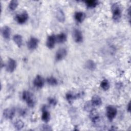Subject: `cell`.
I'll return each mask as SVG.
<instances>
[{
    "label": "cell",
    "instance_id": "cell-1",
    "mask_svg": "<svg viewBox=\"0 0 131 131\" xmlns=\"http://www.w3.org/2000/svg\"><path fill=\"white\" fill-rule=\"evenodd\" d=\"M22 98L25 100L27 105L30 107H33L36 104V98L33 94L27 91L23 92L22 94Z\"/></svg>",
    "mask_w": 131,
    "mask_h": 131
},
{
    "label": "cell",
    "instance_id": "cell-2",
    "mask_svg": "<svg viewBox=\"0 0 131 131\" xmlns=\"http://www.w3.org/2000/svg\"><path fill=\"white\" fill-rule=\"evenodd\" d=\"M113 19L115 21H119L121 17V10L118 4L114 3L112 6Z\"/></svg>",
    "mask_w": 131,
    "mask_h": 131
},
{
    "label": "cell",
    "instance_id": "cell-3",
    "mask_svg": "<svg viewBox=\"0 0 131 131\" xmlns=\"http://www.w3.org/2000/svg\"><path fill=\"white\" fill-rule=\"evenodd\" d=\"M117 113V108L113 105H108L106 108V115L108 119L112 121L116 117Z\"/></svg>",
    "mask_w": 131,
    "mask_h": 131
},
{
    "label": "cell",
    "instance_id": "cell-4",
    "mask_svg": "<svg viewBox=\"0 0 131 131\" xmlns=\"http://www.w3.org/2000/svg\"><path fill=\"white\" fill-rule=\"evenodd\" d=\"M16 67V61L12 58H9L6 64V71L9 73H12L15 70Z\"/></svg>",
    "mask_w": 131,
    "mask_h": 131
},
{
    "label": "cell",
    "instance_id": "cell-5",
    "mask_svg": "<svg viewBox=\"0 0 131 131\" xmlns=\"http://www.w3.org/2000/svg\"><path fill=\"white\" fill-rule=\"evenodd\" d=\"M29 16L27 12L24 11L21 13L18 14L16 15L15 19L18 24H24L28 19Z\"/></svg>",
    "mask_w": 131,
    "mask_h": 131
},
{
    "label": "cell",
    "instance_id": "cell-6",
    "mask_svg": "<svg viewBox=\"0 0 131 131\" xmlns=\"http://www.w3.org/2000/svg\"><path fill=\"white\" fill-rule=\"evenodd\" d=\"M39 40L37 38L32 37L30 38L27 42V47L29 50H34L35 49L38 44Z\"/></svg>",
    "mask_w": 131,
    "mask_h": 131
},
{
    "label": "cell",
    "instance_id": "cell-7",
    "mask_svg": "<svg viewBox=\"0 0 131 131\" xmlns=\"http://www.w3.org/2000/svg\"><path fill=\"white\" fill-rule=\"evenodd\" d=\"M15 110L14 108H7L4 110L3 111V116L4 117L8 119H12L15 115Z\"/></svg>",
    "mask_w": 131,
    "mask_h": 131
},
{
    "label": "cell",
    "instance_id": "cell-8",
    "mask_svg": "<svg viewBox=\"0 0 131 131\" xmlns=\"http://www.w3.org/2000/svg\"><path fill=\"white\" fill-rule=\"evenodd\" d=\"M73 36L74 41L77 43H80L83 41V36L81 31L77 29L73 30Z\"/></svg>",
    "mask_w": 131,
    "mask_h": 131
},
{
    "label": "cell",
    "instance_id": "cell-9",
    "mask_svg": "<svg viewBox=\"0 0 131 131\" xmlns=\"http://www.w3.org/2000/svg\"><path fill=\"white\" fill-rule=\"evenodd\" d=\"M67 51L66 49H59L56 53L55 59L56 61H60L62 60L67 55Z\"/></svg>",
    "mask_w": 131,
    "mask_h": 131
},
{
    "label": "cell",
    "instance_id": "cell-10",
    "mask_svg": "<svg viewBox=\"0 0 131 131\" xmlns=\"http://www.w3.org/2000/svg\"><path fill=\"white\" fill-rule=\"evenodd\" d=\"M45 83V80L42 77L38 75L36 76L33 81V84L38 88H41Z\"/></svg>",
    "mask_w": 131,
    "mask_h": 131
},
{
    "label": "cell",
    "instance_id": "cell-11",
    "mask_svg": "<svg viewBox=\"0 0 131 131\" xmlns=\"http://www.w3.org/2000/svg\"><path fill=\"white\" fill-rule=\"evenodd\" d=\"M56 41V36L54 34H52L51 35H49L48 37L46 45L48 48L52 49L54 47V45Z\"/></svg>",
    "mask_w": 131,
    "mask_h": 131
},
{
    "label": "cell",
    "instance_id": "cell-12",
    "mask_svg": "<svg viewBox=\"0 0 131 131\" xmlns=\"http://www.w3.org/2000/svg\"><path fill=\"white\" fill-rule=\"evenodd\" d=\"M42 116L41 119L45 122H48L50 119V113L47 111V107L46 105H44L42 107Z\"/></svg>",
    "mask_w": 131,
    "mask_h": 131
},
{
    "label": "cell",
    "instance_id": "cell-13",
    "mask_svg": "<svg viewBox=\"0 0 131 131\" xmlns=\"http://www.w3.org/2000/svg\"><path fill=\"white\" fill-rule=\"evenodd\" d=\"M90 112V118L91 121L94 123L98 122L100 118L98 113L95 110H94V108Z\"/></svg>",
    "mask_w": 131,
    "mask_h": 131
},
{
    "label": "cell",
    "instance_id": "cell-14",
    "mask_svg": "<svg viewBox=\"0 0 131 131\" xmlns=\"http://www.w3.org/2000/svg\"><path fill=\"white\" fill-rule=\"evenodd\" d=\"M2 34L3 36L6 39H9L10 37L11 29L9 27L5 26L2 29Z\"/></svg>",
    "mask_w": 131,
    "mask_h": 131
},
{
    "label": "cell",
    "instance_id": "cell-15",
    "mask_svg": "<svg viewBox=\"0 0 131 131\" xmlns=\"http://www.w3.org/2000/svg\"><path fill=\"white\" fill-rule=\"evenodd\" d=\"M91 102L93 105L95 106H99L102 104L101 99L98 95H94L92 97Z\"/></svg>",
    "mask_w": 131,
    "mask_h": 131
},
{
    "label": "cell",
    "instance_id": "cell-16",
    "mask_svg": "<svg viewBox=\"0 0 131 131\" xmlns=\"http://www.w3.org/2000/svg\"><path fill=\"white\" fill-rule=\"evenodd\" d=\"M85 17V14L82 12H76L74 14L75 20L78 23H82Z\"/></svg>",
    "mask_w": 131,
    "mask_h": 131
},
{
    "label": "cell",
    "instance_id": "cell-17",
    "mask_svg": "<svg viewBox=\"0 0 131 131\" xmlns=\"http://www.w3.org/2000/svg\"><path fill=\"white\" fill-rule=\"evenodd\" d=\"M56 18L60 23H63L65 20V15L63 11L60 9H58L56 13Z\"/></svg>",
    "mask_w": 131,
    "mask_h": 131
},
{
    "label": "cell",
    "instance_id": "cell-18",
    "mask_svg": "<svg viewBox=\"0 0 131 131\" xmlns=\"http://www.w3.org/2000/svg\"><path fill=\"white\" fill-rule=\"evenodd\" d=\"M13 40L16 45L18 47H20L23 44V38L22 36L19 34H16L13 36Z\"/></svg>",
    "mask_w": 131,
    "mask_h": 131
},
{
    "label": "cell",
    "instance_id": "cell-19",
    "mask_svg": "<svg viewBox=\"0 0 131 131\" xmlns=\"http://www.w3.org/2000/svg\"><path fill=\"white\" fill-rule=\"evenodd\" d=\"M85 66L86 69L90 70H94L96 68V64L95 62L92 60H89L86 61Z\"/></svg>",
    "mask_w": 131,
    "mask_h": 131
},
{
    "label": "cell",
    "instance_id": "cell-20",
    "mask_svg": "<svg viewBox=\"0 0 131 131\" xmlns=\"http://www.w3.org/2000/svg\"><path fill=\"white\" fill-rule=\"evenodd\" d=\"M56 40L58 43H63L67 40V36L63 33H61L56 36Z\"/></svg>",
    "mask_w": 131,
    "mask_h": 131
},
{
    "label": "cell",
    "instance_id": "cell-21",
    "mask_svg": "<svg viewBox=\"0 0 131 131\" xmlns=\"http://www.w3.org/2000/svg\"><path fill=\"white\" fill-rule=\"evenodd\" d=\"M85 3L88 8H93L96 7L98 5V1L96 0H89L86 1Z\"/></svg>",
    "mask_w": 131,
    "mask_h": 131
},
{
    "label": "cell",
    "instance_id": "cell-22",
    "mask_svg": "<svg viewBox=\"0 0 131 131\" xmlns=\"http://www.w3.org/2000/svg\"><path fill=\"white\" fill-rule=\"evenodd\" d=\"M79 96V94H77L76 95H73L71 92H68L66 95V97L67 100L69 102V103H71L74 99L77 98Z\"/></svg>",
    "mask_w": 131,
    "mask_h": 131
},
{
    "label": "cell",
    "instance_id": "cell-23",
    "mask_svg": "<svg viewBox=\"0 0 131 131\" xmlns=\"http://www.w3.org/2000/svg\"><path fill=\"white\" fill-rule=\"evenodd\" d=\"M100 86L104 91H106L110 88V83L107 79H103L100 83Z\"/></svg>",
    "mask_w": 131,
    "mask_h": 131
},
{
    "label": "cell",
    "instance_id": "cell-24",
    "mask_svg": "<svg viewBox=\"0 0 131 131\" xmlns=\"http://www.w3.org/2000/svg\"><path fill=\"white\" fill-rule=\"evenodd\" d=\"M47 81L48 83L51 85H56L58 83L57 80L53 76H51L47 79Z\"/></svg>",
    "mask_w": 131,
    "mask_h": 131
},
{
    "label": "cell",
    "instance_id": "cell-25",
    "mask_svg": "<svg viewBox=\"0 0 131 131\" xmlns=\"http://www.w3.org/2000/svg\"><path fill=\"white\" fill-rule=\"evenodd\" d=\"M14 126L16 129L20 130L23 128L24 126V123L21 120H17L14 122Z\"/></svg>",
    "mask_w": 131,
    "mask_h": 131
},
{
    "label": "cell",
    "instance_id": "cell-26",
    "mask_svg": "<svg viewBox=\"0 0 131 131\" xmlns=\"http://www.w3.org/2000/svg\"><path fill=\"white\" fill-rule=\"evenodd\" d=\"M18 5V2L16 0L11 1L9 5V8L11 10H14Z\"/></svg>",
    "mask_w": 131,
    "mask_h": 131
},
{
    "label": "cell",
    "instance_id": "cell-27",
    "mask_svg": "<svg viewBox=\"0 0 131 131\" xmlns=\"http://www.w3.org/2000/svg\"><path fill=\"white\" fill-rule=\"evenodd\" d=\"M93 106H94L93 105V104L92 103L91 101V102H87L84 104V110H85L86 111L90 112L92 110L94 109Z\"/></svg>",
    "mask_w": 131,
    "mask_h": 131
},
{
    "label": "cell",
    "instance_id": "cell-28",
    "mask_svg": "<svg viewBox=\"0 0 131 131\" xmlns=\"http://www.w3.org/2000/svg\"><path fill=\"white\" fill-rule=\"evenodd\" d=\"M48 101L49 103L53 106H55L57 104V101L56 99L55 98H53V97L48 98Z\"/></svg>",
    "mask_w": 131,
    "mask_h": 131
},
{
    "label": "cell",
    "instance_id": "cell-29",
    "mask_svg": "<svg viewBox=\"0 0 131 131\" xmlns=\"http://www.w3.org/2000/svg\"><path fill=\"white\" fill-rule=\"evenodd\" d=\"M42 129L43 130H52L51 127L47 125V124H43L42 126Z\"/></svg>",
    "mask_w": 131,
    "mask_h": 131
},
{
    "label": "cell",
    "instance_id": "cell-30",
    "mask_svg": "<svg viewBox=\"0 0 131 131\" xmlns=\"http://www.w3.org/2000/svg\"><path fill=\"white\" fill-rule=\"evenodd\" d=\"M127 110L128 112H129L130 111V102L128 103V104L127 106Z\"/></svg>",
    "mask_w": 131,
    "mask_h": 131
}]
</instances>
